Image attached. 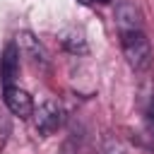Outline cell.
<instances>
[{"mask_svg":"<svg viewBox=\"0 0 154 154\" xmlns=\"http://www.w3.org/2000/svg\"><path fill=\"white\" fill-rule=\"evenodd\" d=\"M96 2H111V0H96Z\"/></svg>","mask_w":154,"mask_h":154,"instance_id":"7c38bea8","label":"cell"},{"mask_svg":"<svg viewBox=\"0 0 154 154\" xmlns=\"http://www.w3.org/2000/svg\"><path fill=\"white\" fill-rule=\"evenodd\" d=\"M14 46H17L19 55L29 58L34 65H38V67H43V70L51 65V60H48V53H46L43 43H41L31 31H19V34L14 36Z\"/></svg>","mask_w":154,"mask_h":154,"instance_id":"3957f363","label":"cell"},{"mask_svg":"<svg viewBox=\"0 0 154 154\" xmlns=\"http://www.w3.org/2000/svg\"><path fill=\"white\" fill-rule=\"evenodd\" d=\"M60 43L67 53H75V55H82L87 53V38L79 29H65L60 34Z\"/></svg>","mask_w":154,"mask_h":154,"instance_id":"52a82bcc","label":"cell"},{"mask_svg":"<svg viewBox=\"0 0 154 154\" xmlns=\"http://www.w3.org/2000/svg\"><path fill=\"white\" fill-rule=\"evenodd\" d=\"M116 24H118V31H137L142 29V14L140 10L132 5V2H118L116 7Z\"/></svg>","mask_w":154,"mask_h":154,"instance_id":"8992f818","label":"cell"},{"mask_svg":"<svg viewBox=\"0 0 154 154\" xmlns=\"http://www.w3.org/2000/svg\"><path fill=\"white\" fill-rule=\"evenodd\" d=\"M2 96H5V106L10 108L12 116H19L24 120L34 116V99L26 89H22L17 84H10V87H5Z\"/></svg>","mask_w":154,"mask_h":154,"instance_id":"277c9868","label":"cell"},{"mask_svg":"<svg viewBox=\"0 0 154 154\" xmlns=\"http://www.w3.org/2000/svg\"><path fill=\"white\" fill-rule=\"evenodd\" d=\"M7 135H10V120L0 113V147L5 144V140H7Z\"/></svg>","mask_w":154,"mask_h":154,"instance_id":"30bf717a","label":"cell"},{"mask_svg":"<svg viewBox=\"0 0 154 154\" xmlns=\"http://www.w3.org/2000/svg\"><path fill=\"white\" fill-rule=\"evenodd\" d=\"M77 2H82V5H89V2H91V0H77Z\"/></svg>","mask_w":154,"mask_h":154,"instance_id":"8fae6325","label":"cell"},{"mask_svg":"<svg viewBox=\"0 0 154 154\" xmlns=\"http://www.w3.org/2000/svg\"><path fill=\"white\" fill-rule=\"evenodd\" d=\"M34 128L38 135L48 137L53 132H58L65 123V111L58 101H43L38 108H34Z\"/></svg>","mask_w":154,"mask_h":154,"instance_id":"7a4b0ae2","label":"cell"},{"mask_svg":"<svg viewBox=\"0 0 154 154\" xmlns=\"http://www.w3.org/2000/svg\"><path fill=\"white\" fill-rule=\"evenodd\" d=\"M144 120H147V132H149V137L154 140V99H152V101H149V106H147Z\"/></svg>","mask_w":154,"mask_h":154,"instance_id":"9c48e42d","label":"cell"},{"mask_svg":"<svg viewBox=\"0 0 154 154\" xmlns=\"http://www.w3.org/2000/svg\"><path fill=\"white\" fill-rule=\"evenodd\" d=\"M120 48H123V55H125L128 65L135 72H147L152 67L154 53H152V43L144 36L142 29H137V31H123L120 34Z\"/></svg>","mask_w":154,"mask_h":154,"instance_id":"6da1fadb","label":"cell"},{"mask_svg":"<svg viewBox=\"0 0 154 154\" xmlns=\"http://www.w3.org/2000/svg\"><path fill=\"white\" fill-rule=\"evenodd\" d=\"M19 75V51L14 43H7L0 55V79L5 87H10Z\"/></svg>","mask_w":154,"mask_h":154,"instance_id":"5b68a950","label":"cell"},{"mask_svg":"<svg viewBox=\"0 0 154 154\" xmlns=\"http://www.w3.org/2000/svg\"><path fill=\"white\" fill-rule=\"evenodd\" d=\"M101 152H103V154H128V149H125L118 140H113V137H106V140H103Z\"/></svg>","mask_w":154,"mask_h":154,"instance_id":"ba28073f","label":"cell"}]
</instances>
